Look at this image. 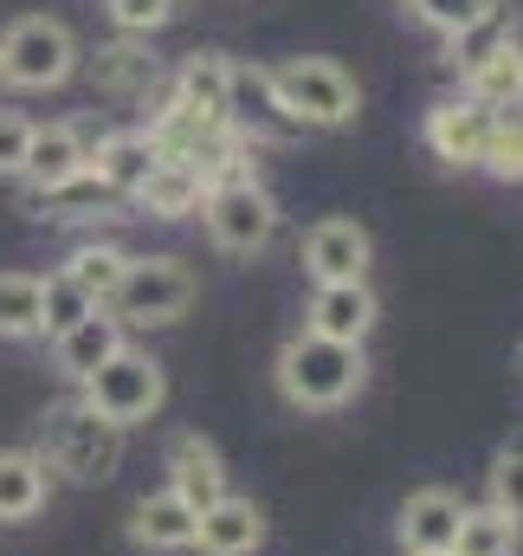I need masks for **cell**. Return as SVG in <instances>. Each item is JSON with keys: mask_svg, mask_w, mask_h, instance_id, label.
Returning <instances> with one entry per match:
<instances>
[{"mask_svg": "<svg viewBox=\"0 0 523 556\" xmlns=\"http://www.w3.org/2000/svg\"><path fill=\"white\" fill-rule=\"evenodd\" d=\"M362 376H369V363L356 343H330V337L297 330L278 350V395L291 408H343L362 389Z\"/></svg>", "mask_w": 523, "mask_h": 556, "instance_id": "1", "label": "cell"}, {"mask_svg": "<svg viewBox=\"0 0 523 556\" xmlns=\"http://www.w3.org/2000/svg\"><path fill=\"white\" fill-rule=\"evenodd\" d=\"M46 472H65L72 485H104V479H117V466H124V427L104 415H91L78 395L72 402H59L52 415H46Z\"/></svg>", "mask_w": 523, "mask_h": 556, "instance_id": "2", "label": "cell"}, {"mask_svg": "<svg viewBox=\"0 0 523 556\" xmlns=\"http://www.w3.org/2000/svg\"><path fill=\"white\" fill-rule=\"evenodd\" d=\"M271 91L297 130H343L362 111V91L336 59H284L271 72Z\"/></svg>", "mask_w": 523, "mask_h": 556, "instance_id": "3", "label": "cell"}, {"mask_svg": "<svg viewBox=\"0 0 523 556\" xmlns=\"http://www.w3.org/2000/svg\"><path fill=\"white\" fill-rule=\"evenodd\" d=\"M194 298H201V285H194V273H188V260L149 253V260H130V266H124V285L111 291L104 311H111L124 330H155V324L188 317Z\"/></svg>", "mask_w": 523, "mask_h": 556, "instance_id": "4", "label": "cell"}, {"mask_svg": "<svg viewBox=\"0 0 523 556\" xmlns=\"http://www.w3.org/2000/svg\"><path fill=\"white\" fill-rule=\"evenodd\" d=\"M201 220H207V233H214V247H220V253L253 260V253L271 247V233H278V201L259 188V175H253V168H240V175L207 181Z\"/></svg>", "mask_w": 523, "mask_h": 556, "instance_id": "5", "label": "cell"}, {"mask_svg": "<svg viewBox=\"0 0 523 556\" xmlns=\"http://www.w3.org/2000/svg\"><path fill=\"white\" fill-rule=\"evenodd\" d=\"M78 72V39L52 13H26L0 33V78L20 91H52Z\"/></svg>", "mask_w": 523, "mask_h": 556, "instance_id": "6", "label": "cell"}, {"mask_svg": "<svg viewBox=\"0 0 523 556\" xmlns=\"http://www.w3.org/2000/svg\"><path fill=\"white\" fill-rule=\"evenodd\" d=\"M78 402L91 408V415L117 420L124 433H130L136 420H149L162 402H168V376H162V363L155 356H142V350H117L91 382H78Z\"/></svg>", "mask_w": 523, "mask_h": 556, "instance_id": "7", "label": "cell"}, {"mask_svg": "<svg viewBox=\"0 0 523 556\" xmlns=\"http://www.w3.org/2000/svg\"><path fill=\"white\" fill-rule=\"evenodd\" d=\"M227 85H233V59H227V52H188L181 72H175L168 111H175L181 124L227 130Z\"/></svg>", "mask_w": 523, "mask_h": 556, "instance_id": "8", "label": "cell"}, {"mask_svg": "<svg viewBox=\"0 0 523 556\" xmlns=\"http://www.w3.org/2000/svg\"><path fill=\"white\" fill-rule=\"evenodd\" d=\"M227 130L240 142H284L297 137V124L284 117L278 91H271V72L259 65H233V85H227Z\"/></svg>", "mask_w": 523, "mask_h": 556, "instance_id": "9", "label": "cell"}, {"mask_svg": "<svg viewBox=\"0 0 523 556\" xmlns=\"http://www.w3.org/2000/svg\"><path fill=\"white\" fill-rule=\"evenodd\" d=\"M168 492H175L194 518L227 498V459H220V446H214L207 433L188 427V433L168 440Z\"/></svg>", "mask_w": 523, "mask_h": 556, "instance_id": "10", "label": "cell"}, {"mask_svg": "<svg viewBox=\"0 0 523 556\" xmlns=\"http://www.w3.org/2000/svg\"><path fill=\"white\" fill-rule=\"evenodd\" d=\"M369 260H375V247H369V227H356V220H317L304 233V273L317 285H356V278H369Z\"/></svg>", "mask_w": 523, "mask_h": 556, "instance_id": "11", "label": "cell"}, {"mask_svg": "<svg viewBox=\"0 0 523 556\" xmlns=\"http://www.w3.org/2000/svg\"><path fill=\"white\" fill-rule=\"evenodd\" d=\"M459 518H465V498L446 492V485H426L400 505L394 531H400V551L407 556H446L452 538H459Z\"/></svg>", "mask_w": 523, "mask_h": 556, "instance_id": "12", "label": "cell"}, {"mask_svg": "<svg viewBox=\"0 0 523 556\" xmlns=\"http://www.w3.org/2000/svg\"><path fill=\"white\" fill-rule=\"evenodd\" d=\"M304 330L362 350V337L375 330V291H369V278H356V285H317V298L304 311Z\"/></svg>", "mask_w": 523, "mask_h": 556, "instance_id": "13", "label": "cell"}, {"mask_svg": "<svg viewBox=\"0 0 523 556\" xmlns=\"http://www.w3.org/2000/svg\"><path fill=\"white\" fill-rule=\"evenodd\" d=\"M78 65L91 72V85H98L104 98H130V104H149V98L162 91V65H155V52H149V46H136V39L98 46V59H78Z\"/></svg>", "mask_w": 523, "mask_h": 556, "instance_id": "14", "label": "cell"}, {"mask_svg": "<svg viewBox=\"0 0 523 556\" xmlns=\"http://www.w3.org/2000/svg\"><path fill=\"white\" fill-rule=\"evenodd\" d=\"M85 162H91V142L78 137L72 124H33L20 175H26V188H65V181L85 175Z\"/></svg>", "mask_w": 523, "mask_h": 556, "instance_id": "15", "label": "cell"}, {"mask_svg": "<svg viewBox=\"0 0 523 556\" xmlns=\"http://www.w3.org/2000/svg\"><path fill=\"white\" fill-rule=\"evenodd\" d=\"M265 544V511L253 498H220L194 518V551L201 556H253Z\"/></svg>", "mask_w": 523, "mask_h": 556, "instance_id": "16", "label": "cell"}, {"mask_svg": "<svg viewBox=\"0 0 523 556\" xmlns=\"http://www.w3.org/2000/svg\"><path fill=\"white\" fill-rule=\"evenodd\" d=\"M485 104H472V98H439L433 111H426V149L439 155V162H452V168H472L479 155H485Z\"/></svg>", "mask_w": 523, "mask_h": 556, "instance_id": "17", "label": "cell"}, {"mask_svg": "<svg viewBox=\"0 0 523 556\" xmlns=\"http://www.w3.org/2000/svg\"><path fill=\"white\" fill-rule=\"evenodd\" d=\"M162 162V149H155V137L149 130H117V137H104L98 149H91V162H85V175H98L117 201H130L136 188L149 181V168Z\"/></svg>", "mask_w": 523, "mask_h": 556, "instance_id": "18", "label": "cell"}, {"mask_svg": "<svg viewBox=\"0 0 523 556\" xmlns=\"http://www.w3.org/2000/svg\"><path fill=\"white\" fill-rule=\"evenodd\" d=\"M117 350H124V324L111 311H91L85 324H72L65 337H52V363L65 369V382H91Z\"/></svg>", "mask_w": 523, "mask_h": 556, "instance_id": "19", "label": "cell"}, {"mask_svg": "<svg viewBox=\"0 0 523 556\" xmlns=\"http://www.w3.org/2000/svg\"><path fill=\"white\" fill-rule=\"evenodd\" d=\"M130 201L149 214V220H188V214L207 201V175H201V168H188V162H168V155H162V162L149 168V181L136 188Z\"/></svg>", "mask_w": 523, "mask_h": 556, "instance_id": "20", "label": "cell"}, {"mask_svg": "<svg viewBox=\"0 0 523 556\" xmlns=\"http://www.w3.org/2000/svg\"><path fill=\"white\" fill-rule=\"evenodd\" d=\"M46 498H52V472H46V459L39 453H0V525H26V518H39L46 511Z\"/></svg>", "mask_w": 523, "mask_h": 556, "instance_id": "21", "label": "cell"}, {"mask_svg": "<svg viewBox=\"0 0 523 556\" xmlns=\"http://www.w3.org/2000/svg\"><path fill=\"white\" fill-rule=\"evenodd\" d=\"M130 538L142 551H194V511L175 492H149L130 511Z\"/></svg>", "mask_w": 523, "mask_h": 556, "instance_id": "22", "label": "cell"}, {"mask_svg": "<svg viewBox=\"0 0 523 556\" xmlns=\"http://www.w3.org/2000/svg\"><path fill=\"white\" fill-rule=\"evenodd\" d=\"M465 98H472V104H485V111H498V104L523 98V39L505 33L479 65H465Z\"/></svg>", "mask_w": 523, "mask_h": 556, "instance_id": "23", "label": "cell"}, {"mask_svg": "<svg viewBox=\"0 0 523 556\" xmlns=\"http://www.w3.org/2000/svg\"><path fill=\"white\" fill-rule=\"evenodd\" d=\"M111 207H117V194L98 175H78L65 188H26V214H39V220H91V214H111Z\"/></svg>", "mask_w": 523, "mask_h": 556, "instance_id": "24", "label": "cell"}, {"mask_svg": "<svg viewBox=\"0 0 523 556\" xmlns=\"http://www.w3.org/2000/svg\"><path fill=\"white\" fill-rule=\"evenodd\" d=\"M498 181H523V98L498 104L485 117V155H479Z\"/></svg>", "mask_w": 523, "mask_h": 556, "instance_id": "25", "label": "cell"}, {"mask_svg": "<svg viewBox=\"0 0 523 556\" xmlns=\"http://www.w3.org/2000/svg\"><path fill=\"white\" fill-rule=\"evenodd\" d=\"M523 544V525H511L505 511H492V505H465V518H459V538H452V556H518Z\"/></svg>", "mask_w": 523, "mask_h": 556, "instance_id": "26", "label": "cell"}, {"mask_svg": "<svg viewBox=\"0 0 523 556\" xmlns=\"http://www.w3.org/2000/svg\"><path fill=\"white\" fill-rule=\"evenodd\" d=\"M124 266H130V253H124V247H98V240H91V247H78L59 273L72 278L91 304H111V291L124 285Z\"/></svg>", "mask_w": 523, "mask_h": 556, "instance_id": "27", "label": "cell"}, {"mask_svg": "<svg viewBox=\"0 0 523 556\" xmlns=\"http://www.w3.org/2000/svg\"><path fill=\"white\" fill-rule=\"evenodd\" d=\"M91 311H104V304H91V298H85L65 273L39 278V330H46V337H65V330H72V324H85Z\"/></svg>", "mask_w": 523, "mask_h": 556, "instance_id": "28", "label": "cell"}, {"mask_svg": "<svg viewBox=\"0 0 523 556\" xmlns=\"http://www.w3.org/2000/svg\"><path fill=\"white\" fill-rule=\"evenodd\" d=\"M0 337H39V273H0Z\"/></svg>", "mask_w": 523, "mask_h": 556, "instance_id": "29", "label": "cell"}, {"mask_svg": "<svg viewBox=\"0 0 523 556\" xmlns=\"http://www.w3.org/2000/svg\"><path fill=\"white\" fill-rule=\"evenodd\" d=\"M413 13H420L426 26H439L446 39H459V33H472L479 20H492L498 0H413Z\"/></svg>", "mask_w": 523, "mask_h": 556, "instance_id": "30", "label": "cell"}, {"mask_svg": "<svg viewBox=\"0 0 523 556\" xmlns=\"http://www.w3.org/2000/svg\"><path fill=\"white\" fill-rule=\"evenodd\" d=\"M492 511H505L511 525H523V446H505L498 459H492Z\"/></svg>", "mask_w": 523, "mask_h": 556, "instance_id": "31", "label": "cell"}, {"mask_svg": "<svg viewBox=\"0 0 523 556\" xmlns=\"http://www.w3.org/2000/svg\"><path fill=\"white\" fill-rule=\"evenodd\" d=\"M104 7H111V20L124 33H155V26L175 20V0H104Z\"/></svg>", "mask_w": 523, "mask_h": 556, "instance_id": "32", "label": "cell"}, {"mask_svg": "<svg viewBox=\"0 0 523 556\" xmlns=\"http://www.w3.org/2000/svg\"><path fill=\"white\" fill-rule=\"evenodd\" d=\"M498 39H505V20L492 13V20H479L472 33H459V39H452V65H479V59H485Z\"/></svg>", "mask_w": 523, "mask_h": 556, "instance_id": "33", "label": "cell"}, {"mask_svg": "<svg viewBox=\"0 0 523 556\" xmlns=\"http://www.w3.org/2000/svg\"><path fill=\"white\" fill-rule=\"evenodd\" d=\"M26 137H33V124H26L20 111H0V175H20V162H26Z\"/></svg>", "mask_w": 523, "mask_h": 556, "instance_id": "34", "label": "cell"}, {"mask_svg": "<svg viewBox=\"0 0 523 556\" xmlns=\"http://www.w3.org/2000/svg\"><path fill=\"white\" fill-rule=\"evenodd\" d=\"M518 369H523V343H518Z\"/></svg>", "mask_w": 523, "mask_h": 556, "instance_id": "35", "label": "cell"}, {"mask_svg": "<svg viewBox=\"0 0 523 556\" xmlns=\"http://www.w3.org/2000/svg\"><path fill=\"white\" fill-rule=\"evenodd\" d=\"M446 556H452V551H446Z\"/></svg>", "mask_w": 523, "mask_h": 556, "instance_id": "36", "label": "cell"}]
</instances>
